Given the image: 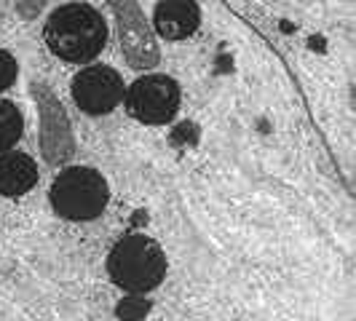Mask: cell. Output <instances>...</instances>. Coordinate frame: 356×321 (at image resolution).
<instances>
[{
	"mask_svg": "<svg viewBox=\"0 0 356 321\" xmlns=\"http://www.w3.org/2000/svg\"><path fill=\"white\" fill-rule=\"evenodd\" d=\"M43 38L54 56L83 65L105 49L107 24L97 8H91L86 3H70L51 11Z\"/></svg>",
	"mask_w": 356,
	"mask_h": 321,
	"instance_id": "1",
	"label": "cell"
},
{
	"mask_svg": "<svg viewBox=\"0 0 356 321\" xmlns=\"http://www.w3.org/2000/svg\"><path fill=\"white\" fill-rule=\"evenodd\" d=\"M110 279L131 295H145L163 281L166 276V254L153 238L143 233L124 236L107 257Z\"/></svg>",
	"mask_w": 356,
	"mask_h": 321,
	"instance_id": "2",
	"label": "cell"
},
{
	"mask_svg": "<svg viewBox=\"0 0 356 321\" xmlns=\"http://www.w3.org/2000/svg\"><path fill=\"white\" fill-rule=\"evenodd\" d=\"M107 182L99 172L89 166H70L59 172V177L51 185V206L54 212L72 222H89L105 212Z\"/></svg>",
	"mask_w": 356,
	"mask_h": 321,
	"instance_id": "3",
	"label": "cell"
},
{
	"mask_svg": "<svg viewBox=\"0 0 356 321\" xmlns=\"http://www.w3.org/2000/svg\"><path fill=\"white\" fill-rule=\"evenodd\" d=\"M179 107V86L166 75L137 78L126 91V110L140 124H169Z\"/></svg>",
	"mask_w": 356,
	"mask_h": 321,
	"instance_id": "4",
	"label": "cell"
},
{
	"mask_svg": "<svg viewBox=\"0 0 356 321\" xmlns=\"http://www.w3.org/2000/svg\"><path fill=\"white\" fill-rule=\"evenodd\" d=\"M72 99L89 115L113 113L124 99V78L113 67L91 65L72 78Z\"/></svg>",
	"mask_w": 356,
	"mask_h": 321,
	"instance_id": "5",
	"label": "cell"
},
{
	"mask_svg": "<svg viewBox=\"0 0 356 321\" xmlns=\"http://www.w3.org/2000/svg\"><path fill=\"white\" fill-rule=\"evenodd\" d=\"M113 14L118 24V40L126 62L134 70H147L159 62V46L156 38L150 33L145 14L140 11L137 3H113Z\"/></svg>",
	"mask_w": 356,
	"mask_h": 321,
	"instance_id": "6",
	"label": "cell"
},
{
	"mask_svg": "<svg viewBox=\"0 0 356 321\" xmlns=\"http://www.w3.org/2000/svg\"><path fill=\"white\" fill-rule=\"evenodd\" d=\"M33 94L40 107V147H43V158L51 166H59L72 156L75 142L70 134V121L65 115V110L59 105V99L43 83L33 86Z\"/></svg>",
	"mask_w": 356,
	"mask_h": 321,
	"instance_id": "7",
	"label": "cell"
},
{
	"mask_svg": "<svg viewBox=\"0 0 356 321\" xmlns=\"http://www.w3.org/2000/svg\"><path fill=\"white\" fill-rule=\"evenodd\" d=\"M156 30L161 38L166 40H185L198 30L201 24V11H198L196 3H188V0H166L156 6Z\"/></svg>",
	"mask_w": 356,
	"mask_h": 321,
	"instance_id": "8",
	"label": "cell"
},
{
	"mask_svg": "<svg viewBox=\"0 0 356 321\" xmlns=\"http://www.w3.org/2000/svg\"><path fill=\"white\" fill-rule=\"evenodd\" d=\"M38 163L24 153H3L0 156V196L17 198L35 188Z\"/></svg>",
	"mask_w": 356,
	"mask_h": 321,
	"instance_id": "9",
	"label": "cell"
},
{
	"mask_svg": "<svg viewBox=\"0 0 356 321\" xmlns=\"http://www.w3.org/2000/svg\"><path fill=\"white\" fill-rule=\"evenodd\" d=\"M24 131V115L14 102L0 99V153L11 150L22 140Z\"/></svg>",
	"mask_w": 356,
	"mask_h": 321,
	"instance_id": "10",
	"label": "cell"
},
{
	"mask_svg": "<svg viewBox=\"0 0 356 321\" xmlns=\"http://www.w3.org/2000/svg\"><path fill=\"white\" fill-rule=\"evenodd\" d=\"M17 75H19L17 59H14L8 51H3V49H0V91L8 89V86L17 81Z\"/></svg>",
	"mask_w": 356,
	"mask_h": 321,
	"instance_id": "11",
	"label": "cell"
},
{
	"mask_svg": "<svg viewBox=\"0 0 356 321\" xmlns=\"http://www.w3.org/2000/svg\"><path fill=\"white\" fill-rule=\"evenodd\" d=\"M147 313V303H134V300H124L118 305V316L124 321H140Z\"/></svg>",
	"mask_w": 356,
	"mask_h": 321,
	"instance_id": "12",
	"label": "cell"
}]
</instances>
